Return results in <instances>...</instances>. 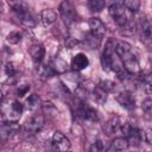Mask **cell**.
Returning <instances> with one entry per match:
<instances>
[{"mask_svg": "<svg viewBox=\"0 0 152 152\" xmlns=\"http://www.w3.org/2000/svg\"><path fill=\"white\" fill-rule=\"evenodd\" d=\"M115 53L120 57L122 65L125 70L132 76V75H138L140 72V64L132 51V46L126 43V42H118L115 44Z\"/></svg>", "mask_w": 152, "mask_h": 152, "instance_id": "1", "label": "cell"}, {"mask_svg": "<svg viewBox=\"0 0 152 152\" xmlns=\"http://www.w3.org/2000/svg\"><path fill=\"white\" fill-rule=\"evenodd\" d=\"M23 110H24V107L19 101L13 100L10 102V100H7V101H5V99L1 100L2 122H18Z\"/></svg>", "mask_w": 152, "mask_h": 152, "instance_id": "2", "label": "cell"}, {"mask_svg": "<svg viewBox=\"0 0 152 152\" xmlns=\"http://www.w3.org/2000/svg\"><path fill=\"white\" fill-rule=\"evenodd\" d=\"M108 12H109V15L112 17V19L116 23V25L120 26V28L129 23L127 8L125 7L124 2H121V1L112 2L108 7Z\"/></svg>", "mask_w": 152, "mask_h": 152, "instance_id": "3", "label": "cell"}, {"mask_svg": "<svg viewBox=\"0 0 152 152\" xmlns=\"http://www.w3.org/2000/svg\"><path fill=\"white\" fill-rule=\"evenodd\" d=\"M75 114L86 121L96 122L99 120V114L96 109H94L93 107L88 106L86 102L80 101V100H76L75 102Z\"/></svg>", "mask_w": 152, "mask_h": 152, "instance_id": "4", "label": "cell"}, {"mask_svg": "<svg viewBox=\"0 0 152 152\" xmlns=\"http://www.w3.org/2000/svg\"><path fill=\"white\" fill-rule=\"evenodd\" d=\"M44 122H45V119L42 114H34L32 116H30L23 125V129L26 132V133H31V134H34L37 133L38 131H40L44 126Z\"/></svg>", "mask_w": 152, "mask_h": 152, "instance_id": "5", "label": "cell"}, {"mask_svg": "<svg viewBox=\"0 0 152 152\" xmlns=\"http://www.w3.org/2000/svg\"><path fill=\"white\" fill-rule=\"evenodd\" d=\"M59 14L65 24H72L77 20V12L75 7L72 6L71 2L69 1H63L59 5Z\"/></svg>", "mask_w": 152, "mask_h": 152, "instance_id": "6", "label": "cell"}, {"mask_svg": "<svg viewBox=\"0 0 152 152\" xmlns=\"http://www.w3.org/2000/svg\"><path fill=\"white\" fill-rule=\"evenodd\" d=\"M51 145L56 152H68L70 150V140L59 131H56L51 138Z\"/></svg>", "mask_w": 152, "mask_h": 152, "instance_id": "7", "label": "cell"}, {"mask_svg": "<svg viewBox=\"0 0 152 152\" xmlns=\"http://www.w3.org/2000/svg\"><path fill=\"white\" fill-rule=\"evenodd\" d=\"M138 32L142 42L151 43L152 42V19L141 18L138 24Z\"/></svg>", "mask_w": 152, "mask_h": 152, "instance_id": "8", "label": "cell"}, {"mask_svg": "<svg viewBox=\"0 0 152 152\" xmlns=\"http://www.w3.org/2000/svg\"><path fill=\"white\" fill-rule=\"evenodd\" d=\"M116 101L120 103L121 107H124L127 110H133L135 108V100L133 94L129 90H121L115 96Z\"/></svg>", "mask_w": 152, "mask_h": 152, "instance_id": "9", "label": "cell"}, {"mask_svg": "<svg viewBox=\"0 0 152 152\" xmlns=\"http://www.w3.org/2000/svg\"><path fill=\"white\" fill-rule=\"evenodd\" d=\"M20 129V126L18 122H2L0 127V137L2 141H6L7 139L12 138L18 131Z\"/></svg>", "mask_w": 152, "mask_h": 152, "instance_id": "10", "label": "cell"}, {"mask_svg": "<svg viewBox=\"0 0 152 152\" xmlns=\"http://www.w3.org/2000/svg\"><path fill=\"white\" fill-rule=\"evenodd\" d=\"M88 25H89V28H90V32L99 37V38H102L106 33V25L103 24V21L96 17H93L89 19L88 21Z\"/></svg>", "mask_w": 152, "mask_h": 152, "instance_id": "11", "label": "cell"}, {"mask_svg": "<svg viewBox=\"0 0 152 152\" xmlns=\"http://www.w3.org/2000/svg\"><path fill=\"white\" fill-rule=\"evenodd\" d=\"M88 65H89V59H88V57H87L84 53H82V52L76 53V55L72 57L71 63H70V66L72 68L74 71H81V70L86 69Z\"/></svg>", "mask_w": 152, "mask_h": 152, "instance_id": "12", "label": "cell"}, {"mask_svg": "<svg viewBox=\"0 0 152 152\" xmlns=\"http://www.w3.org/2000/svg\"><path fill=\"white\" fill-rule=\"evenodd\" d=\"M28 52H30V56H31L32 61L34 63H37V64H40L43 58H44V56H45V49H44V46L42 44H33V45H31Z\"/></svg>", "mask_w": 152, "mask_h": 152, "instance_id": "13", "label": "cell"}, {"mask_svg": "<svg viewBox=\"0 0 152 152\" xmlns=\"http://www.w3.org/2000/svg\"><path fill=\"white\" fill-rule=\"evenodd\" d=\"M128 146H129L128 140H127V138H125V137H118V138H115V139L110 142V150L114 151V152L125 151V150L128 148Z\"/></svg>", "mask_w": 152, "mask_h": 152, "instance_id": "14", "label": "cell"}, {"mask_svg": "<svg viewBox=\"0 0 152 152\" xmlns=\"http://www.w3.org/2000/svg\"><path fill=\"white\" fill-rule=\"evenodd\" d=\"M40 18H42V21L45 26H49L51 24H53L57 19V14L56 12L52 10V8H44L40 13Z\"/></svg>", "mask_w": 152, "mask_h": 152, "instance_id": "15", "label": "cell"}, {"mask_svg": "<svg viewBox=\"0 0 152 152\" xmlns=\"http://www.w3.org/2000/svg\"><path fill=\"white\" fill-rule=\"evenodd\" d=\"M56 75V71L53 70V68L51 65H48V64H39L38 66V76L40 80L45 81V80H49L51 77H53Z\"/></svg>", "mask_w": 152, "mask_h": 152, "instance_id": "16", "label": "cell"}, {"mask_svg": "<svg viewBox=\"0 0 152 152\" xmlns=\"http://www.w3.org/2000/svg\"><path fill=\"white\" fill-rule=\"evenodd\" d=\"M108 94L104 89H102L100 86H96L94 89H93V99L95 100V102H97L99 104H103L106 101H107V97H108Z\"/></svg>", "mask_w": 152, "mask_h": 152, "instance_id": "17", "label": "cell"}, {"mask_svg": "<svg viewBox=\"0 0 152 152\" xmlns=\"http://www.w3.org/2000/svg\"><path fill=\"white\" fill-rule=\"evenodd\" d=\"M119 124H120V122H119V116H116V115L112 116V118L103 125V132H104L107 135L113 134V133L118 129Z\"/></svg>", "mask_w": 152, "mask_h": 152, "instance_id": "18", "label": "cell"}, {"mask_svg": "<svg viewBox=\"0 0 152 152\" xmlns=\"http://www.w3.org/2000/svg\"><path fill=\"white\" fill-rule=\"evenodd\" d=\"M18 17H19V19H20V23H21L24 26L28 27V28L34 27L36 24H37L36 18L33 17V14H32L30 11H27V12H25V13H23V14H19Z\"/></svg>", "mask_w": 152, "mask_h": 152, "instance_id": "19", "label": "cell"}, {"mask_svg": "<svg viewBox=\"0 0 152 152\" xmlns=\"http://www.w3.org/2000/svg\"><path fill=\"white\" fill-rule=\"evenodd\" d=\"M126 138L128 140L129 146H139V144L141 142V132L137 127H133Z\"/></svg>", "mask_w": 152, "mask_h": 152, "instance_id": "20", "label": "cell"}, {"mask_svg": "<svg viewBox=\"0 0 152 152\" xmlns=\"http://www.w3.org/2000/svg\"><path fill=\"white\" fill-rule=\"evenodd\" d=\"M100 43H101V38L94 36L90 32V33H88L86 36V39L82 42V45L83 46H88L89 49H97L100 46Z\"/></svg>", "mask_w": 152, "mask_h": 152, "instance_id": "21", "label": "cell"}, {"mask_svg": "<svg viewBox=\"0 0 152 152\" xmlns=\"http://www.w3.org/2000/svg\"><path fill=\"white\" fill-rule=\"evenodd\" d=\"M8 6L19 15V14H23L25 12L28 11V7L27 5L24 2V1H8Z\"/></svg>", "mask_w": 152, "mask_h": 152, "instance_id": "22", "label": "cell"}, {"mask_svg": "<svg viewBox=\"0 0 152 152\" xmlns=\"http://www.w3.org/2000/svg\"><path fill=\"white\" fill-rule=\"evenodd\" d=\"M51 66L53 68V70H55L57 74H63V72H65V71L68 70V64H66V62L63 61V59L59 58V57H56V58L53 59Z\"/></svg>", "mask_w": 152, "mask_h": 152, "instance_id": "23", "label": "cell"}, {"mask_svg": "<svg viewBox=\"0 0 152 152\" xmlns=\"http://www.w3.org/2000/svg\"><path fill=\"white\" fill-rule=\"evenodd\" d=\"M141 109L146 119L152 120V99H146L141 103Z\"/></svg>", "mask_w": 152, "mask_h": 152, "instance_id": "24", "label": "cell"}, {"mask_svg": "<svg viewBox=\"0 0 152 152\" xmlns=\"http://www.w3.org/2000/svg\"><path fill=\"white\" fill-rule=\"evenodd\" d=\"M5 72H6V75L8 76V78H10L11 82L15 81L17 77H18V70H17V68L13 65V63H11V62H8V63L5 65Z\"/></svg>", "mask_w": 152, "mask_h": 152, "instance_id": "25", "label": "cell"}, {"mask_svg": "<svg viewBox=\"0 0 152 152\" xmlns=\"http://www.w3.org/2000/svg\"><path fill=\"white\" fill-rule=\"evenodd\" d=\"M106 6V1L103 0H90L88 2V7L91 12H101Z\"/></svg>", "mask_w": 152, "mask_h": 152, "instance_id": "26", "label": "cell"}, {"mask_svg": "<svg viewBox=\"0 0 152 152\" xmlns=\"http://www.w3.org/2000/svg\"><path fill=\"white\" fill-rule=\"evenodd\" d=\"M125 7L131 12H138L140 8V1L139 0H126L122 1Z\"/></svg>", "mask_w": 152, "mask_h": 152, "instance_id": "27", "label": "cell"}, {"mask_svg": "<svg viewBox=\"0 0 152 152\" xmlns=\"http://www.w3.org/2000/svg\"><path fill=\"white\" fill-rule=\"evenodd\" d=\"M39 102H40V100H39V96H38L37 94H31V95L28 96V99L26 100V104H27L28 109H34V108H37L38 104H39Z\"/></svg>", "mask_w": 152, "mask_h": 152, "instance_id": "28", "label": "cell"}, {"mask_svg": "<svg viewBox=\"0 0 152 152\" xmlns=\"http://www.w3.org/2000/svg\"><path fill=\"white\" fill-rule=\"evenodd\" d=\"M75 96H76V100H80V101L84 102L88 97V90L86 88H83L82 86H78L75 89Z\"/></svg>", "mask_w": 152, "mask_h": 152, "instance_id": "29", "label": "cell"}, {"mask_svg": "<svg viewBox=\"0 0 152 152\" xmlns=\"http://www.w3.org/2000/svg\"><path fill=\"white\" fill-rule=\"evenodd\" d=\"M107 147L102 140H96L89 148V152H106Z\"/></svg>", "mask_w": 152, "mask_h": 152, "instance_id": "30", "label": "cell"}, {"mask_svg": "<svg viewBox=\"0 0 152 152\" xmlns=\"http://www.w3.org/2000/svg\"><path fill=\"white\" fill-rule=\"evenodd\" d=\"M21 40V33H19L18 31H13L7 36V42L10 44H18Z\"/></svg>", "mask_w": 152, "mask_h": 152, "instance_id": "31", "label": "cell"}, {"mask_svg": "<svg viewBox=\"0 0 152 152\" xmlns=\"http://www.w3.org/2000/svg\"><path fill=\"white\" fill-rule=\"evenodd\" d=\"M99 86H100L102 89H104L107 93H110V91H113V90L115 89V83H114L113 81H109V80L101 81V82L99 83Z\"/></svg>", "mask_w": 152, "mask_h": 152, "instance_id": "32", "label": "cell"}, {"mask_svg": "<svg viewBox=\"0 0 152 152\" xmlns=\"http://www.w3.org/2000/svg\"><path fill=\"white\" fill-rule=\"evenodd\" d=\"M28 90H30V84H23V86H19V87L17 88L15 94H17V96H19V97H23V96H25V95L28 93Z\"/></svg>", "mask_w": 152, "mask_h": 152, "instance_id": "33", "label": "cell"}, {"mask_svg": "<svg viewBox=\"0 0 152 152\" xmlns=\"http://www.w3.org/2000/svg\"><path fill=\"white\" fill-rule=\"evenodd\" d=\"M42 109H43L44 113H48V114H50L51 112H55V110H56V109H55V106H53L51 102H49V101L42 102Z\"/></svg>", "mask_w": 152, "mask_h": 152, "instance_id": "34", "label": "cell"}, {"mask_svg": "<svg viewBox=\"0 0 152 152\" xmlns=\"http://www.w3.org/2000/svg\"><path fill=\"white\" fill-rule=\"evenodd\" d=\"M132 128H133V126H132L131 124H128V122H126V124H124V125L121 126V132H122V134H124L125 138L129 134V132L132 131Z\"/></svg>", "mask_w": 152, "mask_h": 152, "instance_id": "35", "label": "cell"}, {"mask_svg": "<svg viewBox=\"0 0 152 152\" xmlns=\"http://www.w3.org/2000/svg\"><path fill=\"white\" fill-rule=\"evenodd\" d=\"M145 140L152 145V127L145 131Z\"/></svg>", "mask_w": 152, "mask_h": 152, "instance_id": "36", "label": "cell"}, {"mask_svg": "<svg viewBox=\"0 0 152 152\" xmlns=\"http://www.w3.org/2000/svg\"><path fill=\"white\" fill-rule=\"evenodd\" d=\"M68 152H70V151H68Z\"/></svg>", "mask_w": 152, "mask_h": 152, "instance_id": "37", "label": "cell"}]
</instances>
